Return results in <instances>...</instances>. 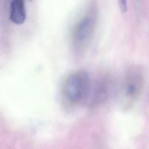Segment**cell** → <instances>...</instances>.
I'll list each match as a JSON object with an SVG mask.
<instances>
[{
    "label": "cell",
    "mask_w": 149,
    "mask_h": 149,
    "mask_svg": "<svg viewBox=\"0 0 149 149\" xmlns=\"http://www.w3.org/2000/svg\"><path fill=\"white\" fill-rule=\"evenodd\" d=\"M145 85V74L141 67L129 66L125 71L119 90V101L125 109L132 107L141 97Z\"/></svg>",
    "instance_id": "obj_2"
},
{
    "label": "cell",
    "mask_w": 149,
    "mask_h": 149,
    "mask_svg": "<svg viewBox=\"0 0 149 149\" xmlns=\"http://www.w3.org/2000/svg\"><path fill=\"white\" fill-rule=\"evenodd\" d=\"M91 79L83 70L70 73L63 80L61 94L65 102L72 107L83 104L87 98L91 89Z\"/></svg>",
    "instance_id": "obj_1"
},
{
    "label": "cell",
    "mask_w": 149,
    "mask_h": 149,
    "mask_svg": "<svg viewBox=\"0 0 149 149\" xmlns=\"http://www.w3.org/2000/svg\"><path fill=\"white\" fill-rule=\"evenodd\" d=\"M97 26V15L94 10L82 16L74 24L71 41L74 50L83 51L91 42Z\"/></svg>",
    "instance_id": "obj_3"
},
{
    "label": "cell",
    "mask_w": 149,
    "mask_h": 149,
    "mask_svg": "<svg viewBox=\"0 0 149 149\" xmlns=\"http://www.w3.org/2000/svg\"><path fill=\"white\" fill-rule=\"evenodd\" d=\"M126 1H120V8L122 10H126Z\"/></svg>",
    "instance_id": "obj_5"
},
{
    "label": "cell",
    "mask_w": 149,
    "mask_h": 149,
    "mask_svg": "<svg viewBox=\"0 0 149 149\" xmlns=\"http://www.w3.org/2000/svg\"><path fill=\"white\" fill-rule=\"evenodd\" d=\"M10 20L15 24H23L26 18V10L24 1L13 0L10 4Z\"/></svg>",
    "instance_id": "obj_4"
}]
</instances>
